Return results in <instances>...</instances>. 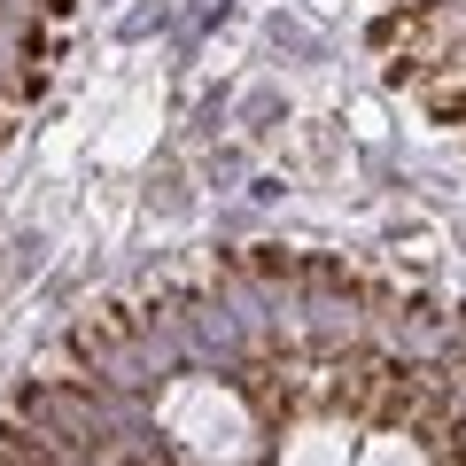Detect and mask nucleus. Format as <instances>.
<instances>
[{
	"label": "nucleus",
	"instance_id": "1",
	"mask_svg": "<svg viewBox=\"0 0 466 466\" xmlns=\"http://www.w3.org/2000/svg\"><path fill=\"white\" fill-rule=\"evenodd\" d=\"M0 466H466V296L342 249H226L86 311Z\"/></svg>",
	"mask_w": 466,
	"mask_h": 466
}]
</instances>
